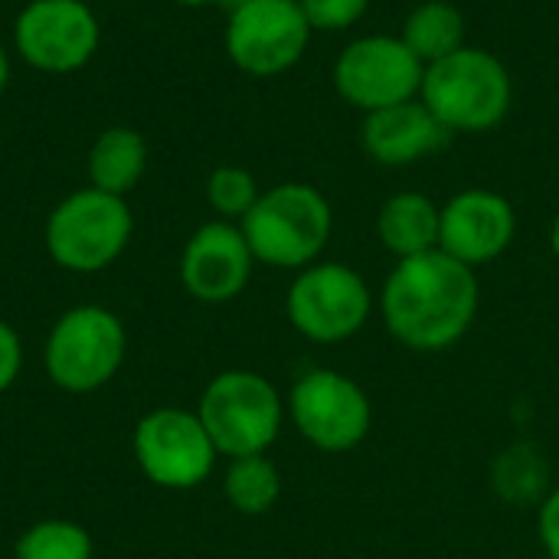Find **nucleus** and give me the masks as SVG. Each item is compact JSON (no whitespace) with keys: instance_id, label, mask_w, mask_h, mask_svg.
<instances>
[{"instance_id":"nucleus-1","label":"nucleus","mask_w":559,"mask_h":559,"mask_svg":"<svg viewBox=\"0 0 559 559\" xmlns=\"http://www.w3.org/2000/svg\"><path fill=\"white\" fill-rule=\"evenodd\" d=\"M478 305L481 285L475 269L442 249L400 259L380 295L386 331L419 354L459 344L475 324Z\"/></svg>"},{"instance_id":"nucleus-2","label":"nucleus","mask_w":559,"mask_h":559,"mask_svg":"<svg viewBox=\"0 0 559 559\" xmlns=\"http://www.w3.org/2000/svg\"><path fill=\"white\" fill-rule=\"evenodd\" d=\"M419 98L452 138L488 134L508 118L514 82L495 52L465 43L452 56L426 66Z\"/></svg>"},{"instance_id":"nucleus-3","label":"nucleus","mask_w":559,"mask_h":559,"mask_svg":"<svg viewBox=\"0 0 559 559\" xmlns=\"http://www.w3.org/2000/svg\"><path fill=\"white\" fill-rule=\"evenodd\" d=\"M255 262L272 269H308L321 259L334 233V210L328 197L301 180L262 190L255 206L239 223Z\"/></svg>"},{"instance_id":"nucleus-4","label":"nucleus","mask_w":559,"mask_h":559,"mask_svg":"<svg viewBox=\"0 0 559 559\" xmlns=\"http://www.w3.org/2000/svg\"><path fill=\"white\" fill-rule=\"evenodd\" d=\"M134 233V216L124 197L82 187L62 197L43 229L49 259L79 275L102 272L121 259Z\"/></svg>"},{"instance_id":"nucleus-5","label":"nucleus","mask_w":559,"mask_h":559,"mask_svg":"<svg viewBox=\"0 0 559 559\" xmlns=\"http://www.w3.org/2000/svg\"><path fill=\"white\" fill-rule=\"evenodd\" d=\"M197 416L219 455L246 459L272 449L285 423V403L262 373L223 370L206 383Z\"/></svg>"},{"instance_id":"nucleus-6","label":"nucleus","mask_w":559,"mask_h":559,"mask_svg":"<svg viewBox=\"0 0 559 559\" xmlns=\"http://www.w3.org/2000/svg\"><path fill=\"white\" fill-rule=\"evenodd\" d=\"M128 357L121 318L102 305H75L52 324L43 364L49 380L66 393H95L108 386Z\"/></svg>"},{"instance_id":"nucleus-7","label":"nucleus","mask_w":559,"mask_h":559,"mask_svg":"<svg viewBox=\"0 0 559 559\" xmlns=\"http://www.w3.org/2000/svg\"><path fill=\"white\" fill-rule=\"evenodd\" d=\"M373 311L367 278L344 262H314L295 275L285 295L292 328L314 344H341L354 337Z\"/></svg>"},{"instance_id":"nucleus-8","label":"nucleus","mask_w":559,"mask_h":559,"mask_svg":"<svg viewBox=\"0 0 559 559\" xmlns=\"http://www.w3.org/2000/svg\"><path fill=\"white\" fill-rule=\"evenodd\" d=\"M311 23L298 0H236L226 20V56L252 79L295 69L311 43Z\"/></svg>"},{"instance_id":"nucleus-9","label":"nucleus","mask_w":559,"mask_h":559,"mask_svg":"<svg viewBox=\"0 0 559 559\" xmlns=\"http://www.w3.org/2000/svg\"><path fill=\"white\" fill-rule=\"evenodd\" d=\"M141 475L167 491L200 488L216 468V445L197 409L160 406L138 419L131 439Z\"/></svg>"},{"instance_id":"nucleus-10","label":"nucleus","mask_w":559,"mask_h":559,"mask_svg":"<svg viewBox=\"0 0 559 559\" xmlns=\"http://www.w3.org/2000/svg\"><path fill=\"white\" fill-rule=\"evenodd\" d=\"M426 66L419 56L393 33H370L350 39L334 62V88L337 95L370 115L400 102L419 98Z\"/></svg>"},{"instance_id":"nucleus-11","label":"nucleus","mask_w":559,"mask_h":559,"mask_svg":"<svg viewBox=\"0 0 559 559\" xmlns=\"http://www.w3.org/2000/svg\"><path fill=\"white\" fill-rule=\"evenodd\" d=\"M285 409L295 429L328 455L357 449L373 426V406L364 386L328 367L308 370L292 386Z\"/></svg>"},{"instance_id":"nucleus-12","label":"nucleus","mask_w":559,"mask_h":559,"mask_svg":"<svg viewBox=\"0 0 559 559\" xmlns=\"http://www.w3.org/2000/svg\"><path fill=\"white\" fill-rule=\"evenodd\" d=\"M98 46L102 23L85 0H29L13 20V49L36 72H79Z\"/></svg>"},{"instance_id":"nucleus-13","label":"nucleus","mask_w":559,"mask_h":559,"mask_svg":"<svg viewBox=\"0 0 559 559\" xmlns=\"http://www.w3.org/2000/svg\"><path fill=\"white\" fill-rule=\"evenodd\" d=\"M255 255L239 223H203L180 252V282L190 298L203 305H226L239 298L252 278Z\"/></svg>"},{"instance_id":"nucleus-14","label":"nucleus","mask_w":559,"mask_h":559,"mask_svg":"<svg viewBox=\"0 0 559 559\" xmlns=\"http://www.w3.org/2000/svg\"><path fill=\"white\" fill-rule=\"evenodd\" d=\"M518 236V213L508 197L485 187H468L442 206L439 249L468 269L501 259Z\"/></svg>"},{"instance_id":"nucleus-15","label":"nucleus","mask_w":559,"mask_h":559,"mask_svg":"<svg viewBox=\"0 0 559 559\" xmlns=\"http://www.w3.org/2000/svg\"><path fill=\"white\" fill-rule=\"evenodd\" d=\"M449 141H452V134L423 105V98L370 111V115H364V124H360L364 154L383 167L419 164L426 157H436Z\"/></svg>"},{"instance_id":"nucleus-16","label":"nucleus","mask_w":559,"mask_h":559,"mask_svg":"<svg viewBox=\"0 0 559 559\" xmlns=\"http://www.w3.org/2000/svg\"><path fill=\"white\" fill-rule=\"evenodd\" d=\"M439 223L442 206L419 190H400L383 200L377 213V236L386 252L400 259H413L439 249Z\"/></svg>"},{"instance_id":"nucleus-17","label":"nucleus","mask_w":559,"mask_h":559,"mask_svg":"<svg viewBox=\"0 0 559 559\" xmlns=\"http://www.w3.org/2000/svg\"><path fill=\"white\" fill-rule=\"evenodd\" d=\"M85 170H88V187L115 193V197H128L147 170L144 134L128 124L105 128L88 147Z\"/></svg>"},{"instance_id":"nucleus-18","label":"nucleus","mask_w":559,"mask_h":559,"mask_svg":"<svg viewBox=\"0 0 559 559\" xmlns=\"http://www.w3.org/2000/svg\"><path fill=\"white\" fill-rule=\"evenodd\" d=\"M400 36L423 66H432L465 46V16L449 0H423L403 20Z\"/></svg>"},{"instance_id":"nucleus-19","label":"nucleus","mask_w":559,"mask_h":559,"mask_svg":"<svg viewBox=\"0 0 559 559\" xmlns=\"http://www.w3.org/2000/svg\"><path fill=\"white\" fill-rule=\"evenodd\" d=\"M223 495L246 518L269 514L282 498V472L265 455L229 459V468L223 478Z\"/></svg>"},{"instance_id":"nucleus-20","label":"nucleus","mask_w":559,"mask_h":559,"mask_svg":"<svg viewBox=\"0 0 559 559\" xmlns=\"http://www.w3.org/2000/svg\"><path fill=\"white\" fill-rule=\"evenodd\" d=\"M92 534L75 521H39L26 527L13 547V559H92Z\"/></svg>"},{"instance_id":"nucleus-21","label":"nucleus","mask_w":559,"mask_h":559,"mask_svg":"<svg viewBox=\"0 0 559 559\" xmlns=\"http://www.w3.org/2000/svg\"><path fill=\"white\" fill-rule=\"evenodd\" d=\"M259 197H262V190L246 167L223 164L206 177V203L226 223H242Z\"/></svg>"},{"instance_id":"nucleus-22","label":"nucleus","mask_w":559,"mask_h":559,"mask_svg":"<svg viewBox=\"0 0 559 559\" xmlns=\"http://www.w3.org/2000/svg\"><path fill=\"white\" fill-rule=\"evenodd\" d=\"M544 481H547V468H544V462H540V455L534 449L518 445V449L504 452L498 459V465H495V485L514 504H524V501L537 498Z\"/></svg>"},{"instance_id":"nucleus-23","label":"nucleus","mask_w":559,"mask_h":559,"mask_svg":"<svg viewBox=\"0 0 559 559\" xmlns=\"http://www.w3.org/2000/svg\"><path fill=\"white\" fill-rule=\"evenodd\" d=\"M298 3L314 33H344L357 26L370 10V0H298Z\"/></svg>"},{"instance_id":"nucleus-24","label":"nucleus","mask_w":559,"mask_h":559,"mask_svg":"<svg viewBox=\"0 0 559 559\" xmlns=\"http://www.w3.org/2000/svg\"><path fill=\"white\" fill-rule=\"evenodd\" d=\"M20 370H23V341L13 331V324L0 318V396L16 383Z\"/></svg>"},{"instance_id":"nucleus-25","label":"nucleus","mask_w":559,"mask_h":559,"mask_svg":"<svg viewBox=\"0 0 559 559\" xmlns=\"http://www.w3.org/2000/svg\"><path fill=\"white\" fill-rule=\"evenodd\" d=\"M540 540H544L550 559H559V488L547 495V501L540 508Z\"/></svg>"},{"instance_id":"nucleus-26","label":"nucleus","mask_w":559,"mask_h":559,"mask_svg":"<svg viewBox=\"0 0 559 559\" xmlns=\"http://www.w3.org/2000/svg\"><path fill=\"white\" fill-rule=\"evenodd\" d=\"M10 75H13V62H10L7 46L0 43V98H3V92H7V85H10Z\"/></svg>"},{"instance_id":"nucleus-27","label":"nucleus","mask_w":559,"mask_h":559,"mask_svg":"<svg viewBox=\"0 0 559 559\" xmlns=\"http://www.w3.org/2000/svg\"><path fill=\"white\" fill-rule=\"evenodd\" d=\"M550 249H554V255L559 259V213L557 219H554V226H550Z\"/></svg>"},{"instance_id":"nucleus-28","label":"nucleus","mask_w":559,"mask_h":559,"mask_svg":"<svg viewBox=\"0 0 559 559\" xmlns=\"http://www.w3.org/2000/svg\"><path fill=\"white\" fill-rule=\"evenodd\" d=\"M180 7H213V3H223V0H174Z\"/></svg>"}]
</instances>
